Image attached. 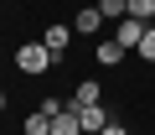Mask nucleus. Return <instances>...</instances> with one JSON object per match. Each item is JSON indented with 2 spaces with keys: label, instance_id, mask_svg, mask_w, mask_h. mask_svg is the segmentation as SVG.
Wrapping results in <instances>:
<instances>
[{
  "label": "nucleus",
  "instance_id": "423d86ee",
  "mask_svg": "<svg viewBox=\"0 0 155 135\" xmlns=\"http://www.w3.org/2000/svg\"><path fill=\"white\" fill-rule=\"evenodd\" d=\"M78 125H83V135H98V130L109 125V114H104V104H88V109H78Z\"/></svg>",
  "mask_w": 155,
  "mask_h": 135
},
{
  "label": "nucleus",
  "instance_id": "6e6552de",
  "mask_svg": "<svg viewBox=\"0 0 155 135\" xmlns=\"http://www.w3.org/2000/svg\"><path fill=\"white\" fill-rule=\"evenodd\" d=\"M52 135H83V125H78V109H72V104L52 119Z\"/></svg>",
  "mask_w": 155,
  "mask_h": 135
},
{
  "label": "nucleus",
  "instance_id": "0eeeda50",
  "mask_svg": "<svg viewBox=\"0 0 155 135\" xmlns=\"http://www.w3.org/2000/svg\"><path fill=\"white\" fill-rule=\"evenodd\" d=\"M93 57H98L104 68H119V62H124V47H119L114 36H98V47H93Z\"/></svg>",
  "mask_w": 155,
  "mask_h": 135
},
{
  "label": "nucleus",
  "instance_id": "20e7f679",
  "mask_svg": "<svg viewBox=\"0 0 155 135\" xmlns=\"http://www.w3.org/2000/svg\"><path fill=\"white\" fill-rule=\"evenodd\" d=\"M72 36H78L72 26H47V31H41V47H47L52 57H62V52L72 47Z\"/></svg>",
  "mask_w": 155,
  "mask_h": 135
},
{
  "label": "nucleus",
  "instance_id": "f03ea898",
  "mask_svg": "<svg viewBox=\"0 0 155 135\" xmlns=\"http://www.w3.org/2000/svg\"><path fill=\"white\" fill-rule=\"evenodd\" d=\"M104 26H109V21H104L98 5H83V11L72 16V31H78V36H104Z\"/></svg>",
  "mask_w": 155,
  "mask_h": 135
},
{
  "label": "nucleus",
  "instance_id": "39448f33",
  "mask_svg": "<svg viewBox=\"0 0 155 135\" xmlns=\"http://www.w3.org/2000/svg\"><path fill=\"white\" fill-rule=\"evenodd\" d=\"M72 109H88V104H104V83H93V78H83L72 88V99H67Z\"/></svg>",
  "mask_w": 155,
  "mask_h": 135
},
{
  "label": "nucleus",
  "instance_id": "4468645a",
  "mask_svg": "<svg viewBox=\"0 0 155 135\" xmlns=\"http://www.w3.org/2000/svg\"><path fill=\"white\" fill-rule=\"evenodd\" d=\"M0 114H5V94H0Z\"/></svg>",
  "mask_w": 155,
  "mask_h": 135
},
{
  "label": "nucleus",
  "instance_id": "f8f14e48",
  "mask_svg": "<svg viewBox=\"0 0 155 135\" xmlns=\"http://www.w3.org/2000/svg\"><path fill=\"white\" fill-rule=\"evenodd\" d=\"M129 16L150 26V21H155V0H129Z\"/></svg>",
  "mask_w": 155,
  "mask_h": 135
},
{
  "label": "nucleus",
  "instance_id": "1a4fd4ad",
  "mask_svg": "<svg viewBox=\"0 0 155 135\" xmlns=\"http://www.w3.org/2000/svg\"><path fill=\"white\" fill-rule=\"evenodd\" d=\"M26 135H52V114L47 109H31L26 114Z\"/></svg>",
  "mask_w": 155,
  "mask_h": 135
},
{
  "label": "nucleus",
  "instance_id": "9b49d317",
  "mask_svg": "<svg viewBox=\"0 0 155 135\" xmlns=\"http://www.w3.org/2000/svg\"><path fill=\"white\" fill-rule=\"evenodd\" d=\"M134 52H140V57H145V62L155 68V21L145 26V36H140V47H134Z\"/></svg>",
  "mask_w": 155,
  "mask_h": 135
},
{
  "label": "nucleus",
  "instance_id": "7ed1b4c3",
  "mask_svg": "<svg viewBox=\"0 0 155 135\" xmlns=\"http://www.w3.org/2000/svg\"><path fill=\"white\" fill-rule=\"evenodd\" d=\"M140 36H145V21H134V16L114 21V42H119L124 52H134V47H140Z\"/></svg>",
  "mask_w": 155,
  "mask_h": 135
},
{
  "label": "nucleus",
  "instance_id": "9d476101",
  "mask_svg": "<svg viewBox=\"0 0 155 135\" xmlns=\"http://www.w3.org/2000/svg\"><path fill=\"white\" fill-rule=\"evenodd\" d=\"M98 11H104V21L114 26V21H124V16H129V0H98Z\"/></svg>",
  "mask_w": 155,
  "mask_h": 135
},
{
  "label": "nucleus",
  "instance_id": "ddd939ff",
  "mask_svg": "<svg viewBox=\"0 0 155 135\" xmlns=\"http://www.w3.org/2000/svg\"><path fill=\"white\" fill-rule=\"evenodd\" d=\"M98 135H129V125H119V119H109V125H104Z\"/></svg>",
  "mask_w": 155,
  "mask_h": 135
},
{
  "label": "nucleus",
  "instance_id": "f257e3e1",
  "mask_svg": "<svg viewBox=\"0 0 155 135\" xmlns=\"http://www.w3.org/2000/svg\"><path fill=\"white\" fill-rule=\"evenodd\" d=\"M52 62H57V57H52V52H47L41 42H21V47H16V68H21L26 78H41Z\"/></svg>",
  "mask_w": 155,
  "mask_h": 135
}]
</instances>
